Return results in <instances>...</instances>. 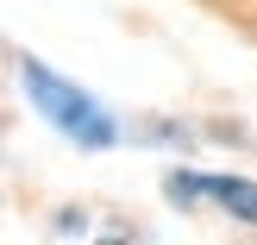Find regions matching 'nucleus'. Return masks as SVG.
I'll list each match as a JSON object with an SVG mask.
<instances>
[{
  "label": "nucleus",
  "instance_id": "f257e3e1",
  "mask_svg": "<svg viewBox=\"0 0 257 245\" xmlns=\"http://www.w3.org/2000/svg\"><path fill=\"white\" fill-rule=\"evenodd\" d=\"M25 95H32L38 113H44V120H57L69 138H82V145H113V120L82 95V88L57 82L44 63H25Z\"/></svg>",
  "mask_w": 257,
  "mask_h": 245
},
{
  "label": "nucleus",
  "instance_id": "f03ea898",
  "mask_svg": "<svg viewBox=\"0 0 257 245\" xmlns=\"http://www.w3.org/2000/svg\"><path fill=\"white\" fill-rule=\"evenodd\" d=\"M176 195H213V201H226L232 214H245V220H257V183H232V176H201V183H182L176 176Z\"/></svg>",
  "mask_w": 257,
  "mask_h": 245
}]
</instances>
